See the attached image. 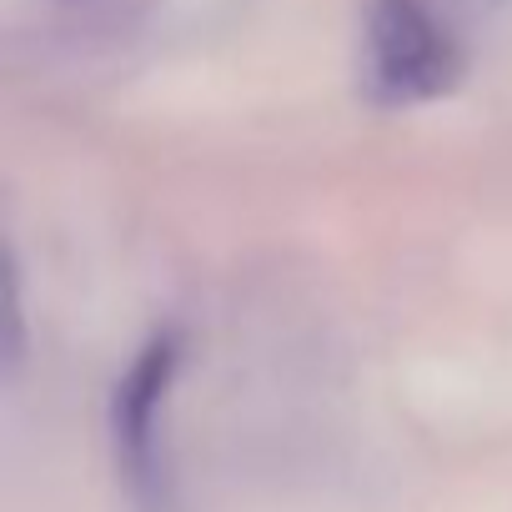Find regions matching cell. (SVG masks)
<instances>
[{"instance_id":"1","label":"cell","mask_w":512,"mask_h":512,"mask_svg":"<svg viewBox=\"0 0 512 512\" xmlns=\"http://www.w3.org/2000/svg\"><path fill=\"white\" fill-rule=\"evenodd\" d=\"M362 76L377 106H412L452 91L462 56L422 0H367Z\"/></svg>"},{"instance_id":"2","label":"cell","mask_w":512,"mask_h":512,"mask_svg":"<svg viewBox=\"0 0 512 512\" xmlns=\"http://www.w3.org/2000/svg\"><path fill=\"white\" fill-rule=\"evenodd\" d=\"M176 357H181L176 337H156L136 357V367L126 372V382L116 392V447H121V462L136 487H146L151 467H156V412L176 377Z\"/></svg>"}]
</instances>
